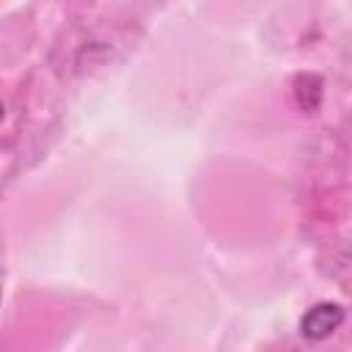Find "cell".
<instances>
[{"label":"cell","mask_w":352,"mask_h":352,"mask_svg":"<svg viewBox=\"0 0 352 352\" xmlns=\"http://www.w3.org/2000/svg\"><path fill=\"white\" fill-rule=\"evenodd\" d=\"M344 319H346L344 305L330 302V300L316 302V305H311L302 314V319H300V336L305 341H324V338H330L344 324Z\"/></svg>","instance_id":"6da1fadb"}]
</instances>
